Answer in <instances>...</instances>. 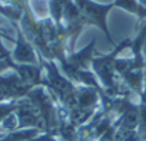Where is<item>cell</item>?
I'll return each mask as SVG.
<instances>
[{
  "mask_svg": "<svg viewBox=\"0 0 146 141\" xmlns=\"http://www.w3.org/2000/svg\"><path fill=\"white\" fill-rule=\"evenodd\" d=\"M69 0H49V12H50V19L54 23H62L63 17V10Z\"/></svg>",
  "mask_w": 146,
  "mask_h": 141,
  "instance_id": "cell-4",
  "label": "cell"
},
{
  "mask_svg": "<svg viewBox=\"0 0 146 141\" xmlns=\"http://www.w3.org/2000/svg\"><path fill=\"white\" fill-rule=\"evenodd\" d=\"M0 30H2V28H0Z\"/></svg>",
  "mask_w": 146,
  "mask_h": 141,
  "instance_id": "cell-6",
  "label": "cell"
},
{
  "mask_svg": "<svg viewBox=\"0 0 146 141\" xmlns=\"http://www.w3.org/2000/svg\"><path fill=\"white\" fill-rule=\"evenodd\" d=\"M75 5L78 6V9L80 10L86 25H95L98 26L108 38V40L113 45V48L116 46V42L113 40L109 29H108V15L109 12L115 7L113 3L109 5H99L95 3L92 0H73Z\"/></svg>",
  "mask_w": 146,
  "mask_h": 141,
  "instance_id": "cell-1",
  "label": "cell"
},
{
  "mask_svg": "<svg viewBox=\"0 0 146 141\" xmlns=\"http://www.w3.org/2000/svg\"><path fill=\"white\" fill-rule=\"evenodd\" d=\"M0 32H2V30H0ZM0 58H5V59L12 58V52H9V50L5 48L3 42H2V33H0Z\"/></svg>",
  "mask_w": 146,
  "mask_h": 141,
  "instance_id": "cell-5",
  "label": "cell"
},
{
  "mask_svg": "<svg viewBox=\"0 0 146 141\" xmlns=\"http://www.w3.org/2000/svg\"><path fill=\"white\" fill-rule=\"evenodd\" d=\"M12 59L15 63H29V65L37 63L36 48L32 45V42L25 36V33L19 28H17L16 46H15V50L12 52Z\"/></svg>",
  "mask_w": 146,
  "mask_h": 141,
  "instance_id": "cell-2",
  "label": "cell"
},
{
  "mask_svg": "<svg viewBox=\"0 0 146 141\" xmlns=\"http://www.w3.org/2000/svg\"><path fill=\"white\" fill-rule=\"evenodd\" d=\"M113 5L116 7H122L130 13H135L139 19H146V7L139 0H115Z\"/></svg>",
  "mask_w": 146,
  "mask_h": 141,
  "instance_id": "cell-3",
  "label": "cell"
}]
</instances>
